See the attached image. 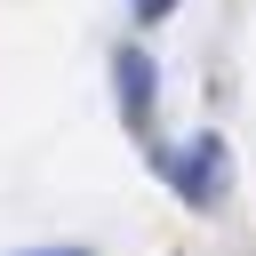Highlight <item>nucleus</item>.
Instances as JSON below:
<instances>
[{"instance_id":"nucleus-1","label":"nucleus","mask_w":256,"mask_h":256,"mask_svg":"<svg viewBox=\"0 0 256 256\" xmlns=\"http://www.w3.org/2000/svg\"><path fill=\"white\" fill-rule=\"evenodd\" d=\"M160 168H168L176 200H192V208H216V200H224V184H232V168H224V144H216V136H192V144H184V152H168Z\"/></svg>"},{"instance_id":"nucleus-2","label":"nucleus","mask_w":256,"mask_h":256,"mask_svg":"<svg viewBox=\"0 0 256 256\" xmlns=\"http://www.w3.org/2000/svg\"><path fill=\"white\" fill-rule=\"evenodd\" d=\"M112 88H120V112H128V128H136V136H152L160 80H152V56H144V48H120V64H112Z\"/></svg>"},{"instance_id":"nucleus-3","label":"nucleus","mask_w":256,"mask_h":256,"mask_svg":"<svg viewBox=\"0 0 256 256\" xmlns=\"http://www.w3.org/2000/svg\"><path fill=\"white\" fill-rule=\"evenodd\" d=\"M168 8H176V0H136V16H144V24H160Z\"/></svg>"},{"instance_id":"nucleus-4","label":"nucleus","mask_w":256,"mask_h":256,"mask_svg":"<svg viewBox=\"0 0 256 256\" xmlns=\"http://www.w3.org/2000/svg\"><path fill=\"white\" fill-rule=\"evenodd\" d=\"M24 256H88V248H24Z\"/></svg>"}]
</instances>
